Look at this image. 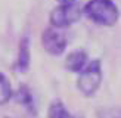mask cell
<instances>
[{"mask_svg": "<svg viewBox=\"0 0 121 118\" xmlns=\"http://www.w3.org/2000/svg\"><path fill=\"white\" fill-rule=\"evenodd\" d=\"M31 65V43L28 35H22L18 41L16 58L13 62V69L19 74H27Z\"/></svg>", "mask_w": 121, "mask_h": 118, "instance_id": "cell-5", "label": "cell"}, {"mask_svg": "<svg viewBox=\"0 0 121 118\" xmlns=\"http://www.w3.org/2000/svg\"><path fill=\"white\" fill-rule=\"evenodd\" d=\"M40 43H41L43 50L47 53V55H50L53 58H59V56H62L65 53V50H66L68 37H66L64 30L49 25L41 31Z\"/></svg>", "mask_w": 121, "mask_h": 118, "instance_id": "cell-4", "label": "cell"}, {"mask_svg": "<svg viewBox=\"0 0 121 118\" xmlns=\"http://www.w3.org/2000/svg\"><path fill=\"white\" fill-rule=\"evenodd\" d=\"M47 118H80L66 108L60 99H53L47 108Z\"/></svg>", "mask_w": 121, "mask_h": 118, "instance_id": "cell-8", "label": "cell"}, {"mask_svg": "<svg viewBox=\"0 0 121 118\" xmlns=\"http://www.w3.org/2000/svg\"><path fill=\"white\" fill-rule=\"evenodd\" d=\"M13 99L22 106V108H25L27 112H30V114H37V109H35V99H34L33 90L30 88L28 84L21 83V84L16 87L15 93H13Z\"/></svg>", "mask_w": 121, "mask_h": 118, "instance_id": "cell-7", "label": "cell"}, {"mask_svg": "<svg viewBox=\"0 0 121 118\" xmlns=\"http://www.w3.org/2000/svg\"><path fill=\"white\" fill-rule=\"evenodd\" d=\"M99 118H121V108H109L100 111Z\"/></svg>", "mask_w": 121, "mask_h": 118, "instance_id": "cell-10", "label": "cell"}, {"mask_svg": "<svg viewBox=\"0 0 121 118\" xmlns=\"http://www.w3.org/2000/svg\"><path fill=\"white\" fill-rule=\"evenodd\" d=\"M13 87H12V83L8 78V75L0 72V106H3L9 102L10 99H13Z\"/></svg>", "mask_w": 121, "mask_h": 118, "instance_id": "cell-9", "label": "cell"}, {"mask_svg": "<svg viewBox=\"0 0 121 118\" xmlns=\"http://www.w3.org/2000/svg\"><path fill=\"white\" fill-rule=\"evenodd\" d=\"M56 3H77V0H56Z\"/></svg>", "mask_w": 121, "mask_h": 118, "instance_id": "cell-11", "label": "cell"}, {"mask_svg": "<svg viewBox=\"0 0 121 118\" xmlns=\"http://www.w3.org/2000/svg\"><path fill=\"white\" fill-rule=\"evenodd\" d=\"M83 16V8L78 3H58L49 13V22L52 27L65 30L74 25Z\"/></svg>", "mask_w": 121, "mask_h": 118, "instance_id": "cell-3", "label": "cell"}, {"mask_svg": "<svg viewBox=\"0 0 121 118\" xmlns=\"http://www.w3.org/2000/svg\"><path fill=\"white\" fill-rule=\"evenodd\" d=\"M4 118H12V117H4Z\"/></svg>", "mask_w": 121, "mask_h": 118, "instance_id": "cell-12", "label": "cell"}, {"mask_svg": "<svg viewBox=\"0 0 121 118\" xmlns=\"http://www.w3.org/2000/svg\"><path fill=\"white\" fill-rule=\"evenodd\" d=\"M83 16L99 27H115L121 12L114 0H87L83 6Z\"/></svg>", "mask_w": 121, "mask_h": 118, "instance_id": "cell-1", "label": "cell"}, {"mask_svg": "<svg viewBox=\"0 0 121 118\" xmlns=\"http://www.w3.org/2000/svg\"><path fill=\"white\" fill-rule=\"evenodd\" d=\"M104 80V68L100 59H90V62L77 75V90L84 97H93L98 94Z\"/></svg>", "mask_w": 121, "mask_h": 118, "instance_id": "cell-2", "label": "cell"}, {"mask_svg": "<svg viewBox=\"0 0 121 118\" xmlns=\"http://www.w3.org/2000/svg\"><path fill=\"white\" fill-rule=\"evenodd\" d=\"M90 59L89 55L84 49H74L69 53H66L65 61H64V67L65 69L71 74H80L81 71L89 65Z\"/></svg>", "mask_w": 121, "mask_h": 118, "instance_id": "cell-6", "label": "cell"}]
</instances>
